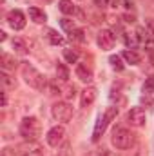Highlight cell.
Returning a JSON list of instances; mask_svg holds the SVG:
<instances>
[{
    "instance_id": "1",
    "label": "cell",
    "mask_w": 154,
    "mask_h": 156,
    "mask_svg": "<svg viewBox=\"0 0 154 156\" xmlns=\"http://www.w3.org/2000/svg\"><path fill=\"white\" fill-rule=\"evenodd\" d=\"M42 133V125H40L38 118L35 116H26L20 122V134L24 136V140L27 142H35Z\"/></svg>"
},
{
    "instance_id": "2",
    "label": "cell",
    "mask_w": 154,
    "mask_h": 156,
    "mask_svg": "<svg viewBox=\"0 0 154 156\" xmlns=\"http://www.w3.org/2000/svg\"><path fill=\"white\" fill-rule=\"evenodd\" d=\"M22 76H24L26 83H27L29 87H33V89H37V91H44V87H45V76L40 73L38 69H35L33 66L24 64V66H22Z\"/></svg>"
},
{
    "instance_id": "3",
    "label": "cell",
    "mask_w": 154,
    "mask_h": 156,
    "mask_svg": "<svg viewBox=\"0 0 154 156\" xmlns=\"http://www.w3.org/2000/svg\"><path fill=\"white\" fill-rule=\"evenodd\" d=\"M118 115V107H107V111L103 113V116L98 118L96 125H94V131H93V142H98L102 138V134L105 133V129L109 127V123L113 122Z\"/></svg>"
},
{
    "instance_id": "4",
    "label": "cell",
    "mask_w": 154,
    "mask_h": 156,
    "mask_svg": "<svg viewBox=\"0 0 154 156\" xmlns=\"http://www.w3.org/2000/svg\"><path fill=\"white\" fill-rule=\"evenodd\" d=\"M113 145L116 149H131L134 144V134L123 127H116L113 131V138H111Z\"/></svg>"
},
{
    "instance_id": "5",
    "label": "cell",
    "mask_w": 154,
    "mask_h": 156,
    "mask_svg": "<svg viewBox=\"0 0 154 156\" xmlns=\"http://www.w3.org/2000/svg\"><path fill=\"white\" fill-rule=\"evenodd\" d=\"M51 115L56 122H69L73 118V107L67 102H56L51 107Z\"/></svg>"
},
{
    "instance_id": "6",
    "label": "cell",
    "mask_w": 154,
    "mask_h": 156,
    "mask_svg": "<svg viewBox=\"0 0 154 156\" xmlns=\"http://www.w3.org/2000/svg\"><path fill=\"white\" fill-rule=\"evenodd\" d=\"M64 136H65V127L64 125H54L53 129H49L45 140L51 147H58L62 142H64Z\"/></svg>"
},
{
    "instance_id": "7",
    "label": "cell",
    "mask_w": 154,
    "mask_h": 156,
    "mask_svg": "<svg viewBox=\"0 0 154 156\" xmlns=\"http://www.w3.org/2000/svg\"><path fill=\"white\" fill-rule=\"evenodd\" d=\"M127 122L134 127H143L145 122H147V116H145V111L142 107H132L129 113H127Z\"/></svg>"
},
{
    "instance_id": "8",
    "label": "cell",
    "mask_w": 154,
    "mask_h": 156,
    "mask_svg": "<svg viewBox=\"0 0 154 156\" xmlns=\"http://www.w3.org/2000/svg\"><path fill=\"white\" fill-rule=\"evenodd\" d=\"M7 24H9L15 31L24 29V27H26V16H24V13L18 11V9L9 11V13H7Z\"/></svg>"
},
{
    "instance_id": "9",
    "label": "cell",
    "mask_w": 154,
    "mask_h": 156,
    "mask_svg": "<svg viewBox=\"0 0 154 156\" xmlns=\"http://www.w3.org/2000/svg\"><path fill=\"white\" fill-rule=\"evenodd\" d=\"M98 45L103 49V51H109V49H113L116 44V37L113 35V31H109V29H103V31H100L98 33Z\"/></svg>"
},
{
    "instance_id": "10",
    "label": "cell",
    "mask_w": 154,
    "mask_h": 156,
    "mask_svg": "<svg viewBox=\"0 0 154 156\" xmlns=\"http://www.w3.org/2000/svg\"><path fill=\"white\" fill-rule=\"evenodd\" d=\"M18 156H44V151L37 142H29V144H24L18 147Z\"/></svg>"
},
{
    "instance_id": "11",
    "label": "cell",
    "mask_w": 154,
    "mask_h": 156,
    "mask_svg": "<svg viewBox=\"0 0 154 156\" xmlns=\"http://www.w3.org/2000/svg\"><path fill=\"white\" fill-rule=\"evenodd\" d=\"M94 100H96V89L94 87H85L82 91V96H80V105L83 109H87L89 105L94 104Z\"/></svg>"
},
{
    "instance_id": "12",
    "label": "cell",
    "mask_w": 154,
    "mask_h": 156,
    "mask_svg": "<svg viewBox=\"0 0 154 156\" xmlns=\"http://www.w3.org/2000/svg\"><path fill=\"white\" fill-rule=\"evenodd\" d=\"M75 73H76V76L80 78L82 82H85V83H89V82L93 80V71H91V69H89L85 64H78V66H76V71H75Z\"/></svg>"
},
{
    "instance_id": "13",
    "label": "cell",
    "mask_w": 154,
    "mask_h": 156,
    "mask_svg": "<svg viewBox=\"0 0 154 156\" xmlns=\"http://www.w3.org/2000/svg\"><path fill=\"white\" fill-rule=\"evenodd\" d=\"M45 38L49 40V44H53V45H62L64 44V37H60L54 29H47L45 31Z\"/></svg>"
},
{
    "instance_id": "14",
    "label": "cell",
    "mask_w": 154,
    "mask_h": 156,
    "mask_svg": "<svg viewBox=\"0 0 154 156\" xmlns=\"http://www.w3.org/2000/svg\"><path fill=\"white\" fill-rule=\"evenodd\" d=\"M129 64H132V66H136V64H140V60H142V56L134 51V49H127V51H123V55H121Z\"/></svg>"
},
{
    "instance_id": "15",
    "label": "cell",
    "mask_w": 154,
    "mask_h": 156,
    "mask_svg": "<svg viewBox=\"0 0 154 156\" xmlns=\"http://www.w3.org/2000/svg\"><path fill=\"white\" fill-rule=\"evenodd\" d=\"M29 16H31V20L37 22V24L45 22V13H44L42 9H38V7H29Z\"/></svg>"
},
{
    "instance_id": "16",
    "label": "cell",
    "mask_w": 154,
    "mask_h": 156,
    "mask_svg": "<svg viewBox=\"0 0 154 156\" xmlns=\"http://www.w3.org/2000/svg\"><path fill=\"white\" fill-rule=\"evenodd\" d=\"M2 67H4V71H7V69H15V67H16L15 58H13L11 55L4 53V55H2Z\"/></svg>"
},
{
    "instance_id": "17",
    "label": "cell",
    "mask_w": 154,
    "mask_h": 156,
    "mask_svg": "<svg viewBox=\"0 0 154 156\" xmlns=\"http://www.w3.org/2000/svg\"><path fill=\"white\" fill-rule=\"evenodd\" d=\"M60 11L64 13V15H73L75 13V5H73V2L71 0H60Z\"/></svg>"
},
{
    "instance_id": "18",
    "label": "cell",
    "mask_w": 154,
    "mask_h": 156,
    "mask_svg": "<svg viewBox=\"0 0 154 156\" xmlns=\"http://www.w3.org/2000/svg\"><path fill=\"white\" fill-rule=\"evenodd\" d=\"M13 49H15V53H18V55H27V45L24 44V40H20V38L13 40Z\"/></svg>"
},
{
    "instance_id": "19",
    "label": "cell",
    "mask_w": 154,
    "mask_h": 156,
    "mask_svg": "<svg viewBox=\"0 0 154 156\" xmlns=\"http://www.w3.org/2000/svg\"><path fill=\"white\" fill-rule=\"evenodd\" d=\"M56 76L60 82H67V78H69V71H67V67L64 66V64H58L56 66Z\"/></svg>"
},
{
    "instance_id": "20",
    "label": "cell",
    "mask_w": 154,
    "mask_h": 156,
    "mask_svg": "<svg viewBox=\"0 0 154 156\" xmlns=\"http://www.w3.org/2000/svg\"><path fill=\"white\" fill-rule=\"evenodd\" d=\"M0 82H2V85H4V89H13V87H15V80L9 76L5 71L0 75Z\"/></svg>"
},
{
    "instance_id": "21",
    "label": "cell",
    "mask_w": 154,
    "mask_h": 156,
    "mask_svg": "<svg viewBox=\"0 0 154 156\" xmlns=\"http://www.w3.org/2000/svg\"><path fill=\"white\" fill-rule=\"evenodd\" d=\"M64 58L67 60V64H76L78 62V53L73 49H65L64 51Z\"/></svg>"
},
{
    "instance_id": "22",
    "label": "cell",
    "mask_w": 154,
    "mask_h": 156,
    "mask_svg": "<svg viewBox=\"0 0 154 156\" xmlns=\"http://www.w3.org/2000/svg\"><path fill=\"white\" fill-rule=\"evenodd\" d=\"M109 62H111V66H113V69H114V71H123V67H125L120 56H111V58H109Z\"/></svg>"
},
{
    "instance_id": "23",
    "label": "cell",
    "mask_w": 154,
    "mask_h": 156,
    "mask_svg": "<svg viewBox=\"0 0 154 156\" xmlns=\"http://www.w3.org/2000/svg\"><path fill=\"white\" fill-rule=\"evenodd\" d=\"M143 93L145 94H152L154 93V76H149L143 83Z\"/></svg>"
},
{
    "instance_id": "24",
    "label": "cell",
    "mask_w": 154,
    "mask_h": 156,
    "mask_svg": "<svg viewBox=\"0 0 154 156\" xmlns=\"http://www.w3.org/2000/svg\"><path fill=\"white\" fill-rule=\"evenodd\" d=\"M60 26H62V29L64 31H75V22L73 20H69V18H60Z\"/></svg>"
},
{
    "instance_id": "25",
    "label": "cell",
    "mask_w": 154,
    "mask_h": 156,
    "mask_svg": "<svg viewBox=\"0 0 154 156\" xmlns=\"http://www.w3.org/2000/svg\"><path fill=\"white\" fill-rule=\"evenodd\" d=\"M71 38L78 40V42H85V33H83L82 29H75V31L71 33Z\"/></svg>"
},
{
    "instance_id": "26",
    "label": "cell",
    "mask_w": 154,
    "mask_h": 156,
    "mask_svg": "<svg viewBox=\"0 0 154 156\" xmlns=\"http://www.w3.org/2000/svg\"><path fill=\"white\" fill-rule=\"evenodd\" d=\"M94 4H96L98 7H105V5L109 4V0H94Z\"/></svg>"
},
{
    "instance_id": "27",
    "label": "cell",
    "mask_w": 154,
    "mask_h": 156,
    "mask_svg": "<svg viewBox=\"0 0 154 156\" xmlns=\"http://www.w3.org/2000/svg\"><path fill=\"white\" fill-rule=\"evenodd\" d=\"M7 105V94H5V91L2 93V107H5Z\"/></svg>"
},
{
    "instance_id": "28",
    "label": "cell",
    "mask_w": 154,
    "mask_h": 156,
    "mask_svg": "<svg viewBox=\"0 0 154 156\" xmlns=\"http://www.w3.org/2000/svg\"><path fill=\"white\" fill-rule=\"evenodd\" d=\"M125 44H127V45H132V44H134V40H132L131 37H129V35H127V37H125Z\"/></svg>"
},
{
    "instance_id": "29",
    "label": "cell",
    "mask_w": 154,
    "mask_h": 156,
    "mask_svg": "<svg viewBox=\"0 0 154 156\" xmlns=\"http://www.w3.org/2000/svg\"><path fill=\"white\" fill-rule=\"evenodd\" d=\"M136 156H145V154H143L142 151H138V153H136Z\"/></svg>"
},
{
    "instance_id": "30",
    "label": "cell",
    "mask_w": 154,
    "mask_h": 156,
    "mask_svg": "<svg viewBox=\"0 0 154 156\" xmlns=\"http://www.w3.org/2000/svg\"><path fill=\"white\" fill-rule=\"evenodd\" d=\"M91 156H96V154H91Z\"/></svg>"
},
{
    "instance_id": "31",
    "label": "cell",
    "mask_w": 154,
    "mask_h": 156,
    "mask_svg": "<svg viewBox=\"0 0 154 156\" xmlns=\"http://www.w3.org/2000/svg\"><path fill=\"white\" fill-rule=\"evenodd\" d=\"M47 2H49V0H47Z\"/></svg>"
}]
</instances>
